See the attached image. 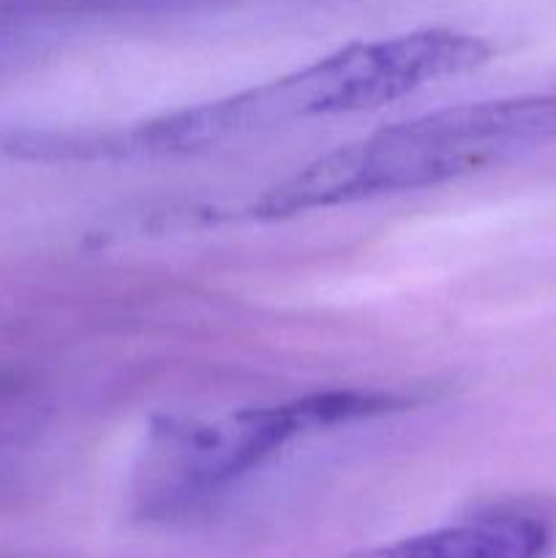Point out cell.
<instances>
[{
	"label": "cell",
	"instance_id": "6da1fadb",
	"mask_svg": "<svg viewBox=\"0 0 556 558\" xmlns=\"http://www.w3.org/2000/svg\"><path fill=\"white\" fill-rule=\"evenodd\" d=\"M491 58L472 33L425 27L403 36L354 41L298 71L178 112L107 131L20 134L11 153L33 161H134L191 156L327 114L385 107L418 87L467 74Z\"/></svg>",
	"mask_w": 556,
	"mask_h": 558
},
{
	"label": "cell",
	"instance_id": "7a4b0ae2",
	"mask_svg": "<svg viewBox=\"0 0 556 558\" xmlns=\"http://www.w3.org/2000/svg\"><path fill=\"white\" fill-rule=\"evenodd\" d=\"M556 140V96H516L436 109L325 153L251 202L262 221L434 189Z\"/></svg>",
	"mask_w": 556,
	"mask_h": 558
},
{
	"label": "cell",
	"instance_id": "3957f363",
	"mask_svg": "<svg viewBox=\"0 0 556 558\" xmlns=\"http://www.w3.org/2000/svg\"><path fill=\"white\" fill-rule=\"evenodd\" d=\"M403 407L390 392L330 390L205 420H164L147 436L134 501L150 518L178 515L227 490L292 441Z\"/></svg>",
	"mask_w": 556,
	"mask_h": 558
},
{
	"label": "cell",
	"instance_id": "277c9868",
	"mask_svg": "<svg viewBox=\"0 0 556 558\" xmlns=\"http://www.w3.org/2000/svg\"><path fill=\"white\" fill-rule=\"evenodd\" d=\"M548 545L551 532L543 521L501 512L396 539L349 558H543Z\"/></svg>",
	"mask_w": 556,
	"mask_h": 558
}]
</instances>
